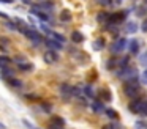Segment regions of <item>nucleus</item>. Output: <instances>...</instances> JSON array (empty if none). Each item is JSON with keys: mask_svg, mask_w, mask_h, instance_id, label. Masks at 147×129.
<instances>
[{"mask_svg": "<svg viewBox=\"0 0 147 129\" xmlns=\"http://www.w3.org/2000/svg\"><path fill=\"white\" fill-rule=\"evenodd\" d=\"M139 93H141V85L139 82L136 80H125L123 84V94L128 96L130 99H134V98H139Z\"/></svg>", "mask_w": 147, "mask_h": 129, "instance_id": "1", "label": "nucleus"}, {"mask_svg": "<svg viewBox=\"0 0 147 129\" xmlns=\"http://www.w3.org/2000/svg\"><path fill=\"white\" fill-rule=\"evenodd\" d=\"M115 76H117L119 79H122V80H136V79L139 77L138 69L133 68V66H127V68H123V69H117V71H115Z\"/></svg>", "mask_w": 147, "mask_h": 129, "instance_id": "2", "label": "nucleus"}, {"mask_svg": "<svg viewBox=\"0 0 147 129\" xmlns=\"http://www.w3.org/2000/svg\"><path fill=\"white\" fill-rule=\"evenodd\" d=\"M19 31L27 38V39L33 41V43H43V39H45V36H43L41 33H38L33 27H22Z\"/></svg>", "mask_w": 147, "mask_h": 129, "instance_id": "3", "label": "nucleus"}, {"mask_svg": "<svg viewBox=\"0 0 147 129\" xmlns=\"http://www.w3.org/2000/svg\"><path fill=\"white\" fill-rule=\"evenodd\" d=\"M125 47H127V39H125V38H117V39L109 46V52H111L112 55H119L120 52L125 50Z\"/></svg>", "mask_w": 147, "mask_h": 129, "instance_id": "4", "label": "nucleus"}, {"mask_svg": "<svg viewBox=\"0 0 147 129\" xmlns=\"http://www.w3.org/2000/svg\"><path fill=\"white\" fill-rule=\"evenodd\" d=\"M128 16V11H119V13H111L109 16V21L108 24L109 25H119L120 22H123Z\"/></svg>", "mask_w": 147, "mask_h": 129, "instance_id": "5", "label": "nucleus"}, {"mask_svg": "<svg viewBox=\"0 0 147 129\" xmlns=\"http://www.w3.org/2000/svg\"><path fill=\"white\" fill-rule=\"evenodd\" d=\"M65 126H67V123H65V120L62 118V116H51L49 118V123H48V129H65Z\"/></svg>", "mask_w": 147, "mask_h": 129, "instance_id": "6", "label": "nucleus"}, {"mask_svg": "<svg viewBox=\"0 0 147 129\" xmlns=\"http://www.w3.org/2000/svg\"><path fill=\"white\" fill-rule=\"evenodd\" d=\"M60 96L63 101H70L71 98H73V87H71L70 84H60Z\"/></svg>", "mask_w": 147, "mask_h": 129, "instance_id": "7", "label": "nucleus"}, {"mask_svg": "<svg viewBox=\"0 0 147 129\" xmlns=\"http://www.w3.org/2000/svg\"><path fill=\"white\" fill-rule=\"evenodd\" d=\"M30 14H33L36 19H40L41 22H49L51 21V17H49V14L46 11H43V9L36 8L35 5H32V9H30Z\"/></svg>", "mask_w": 147, "mask_h": 129, "instance_id": "8", "label": "nucleus"}, {"mask_svg": "<svg viewBox=\"0 0 147 129\" xmlns=\"http://www.w3.org/2000/svg\"><path fill=\"white\" fill-rule=\"evenodd\" d=\"M43 60H45L46 65H54V63L59 60V53L55 52V50L48 49L45 53H43Z\"/></svg>", "mask_w": 147, "mask_h": 129, "instance_id": "9", "label": "nucleus"}, {"mask_svg": "<svg viewBox=\"0 0 147 129\" xmlns=\"http://www.w3.org/2000/svg\"><path fill=\"white\" fill-rule=\"evenodd\" d=\"M43 44H45L48 49H51V50H55V52H59V50H62L63 49V44H60V43H57L55 39H52V38H46L45 36V39H43Z\"/></svg>", "mask_w": 147, "mask_h": 129, "instance_id": "10", "label": "nucleus"}, {"mask_svg": "<svg viewBox=\"0 0 147 129\" xmlns=\"http://www.w3.org/2000/svg\"><path fill=\"white\" fill-rule=\"evenodd\" d=\"M142 102H144L142 98H134V99H131V102L128 104V110H130L131 113H134V115H138V112H139Z\"/></svg>", "mask_w": 147, "mask_h": 129, "instance_id": "11", "label": "nucleus"}, {"mask_svg": "<svg viewBox=\"0 0 147 129\" xmlns=\"http://www.w3.org/2000/svg\"><path fill=\"white\" fill-rule=\"evenodd\" d=\"M127 47H128V50H130V53L131 55H138L139 53V49H141V46H139V41L138 39H130V43H127Z\"/></svg>", "mask_w": 147, "mask_h": 129, "instance_id": "12", "label": "nucleus"}, {"mask_svg": "<svg viewBox=\"0 0 147 129\" xmlns=\"http://www.w3.org/2000/svg\"><path fill=\"white\" fill-rule=\"evenodd\" d=\"M100 101H101V102H111L112 101V94L108 88H103V90L100 91Z\"/></svg>", "mask_w": 147, "mask_h": 129, "instance_id": "13", "label": "nucleus"}, {"mask_svg": "<svg viewBox=\"0 0 147 129\" xmlns=\"http://www.w3.org/2000/svg\"><path fill=\"white\" fill-rule=\"evenodd\" d=\"M109 16H111V13H108V11H100L98 14H96V22H100V24H108V21H109Z\"/></svg>", "mask_w": 147, "mask_h": 129, "instance_id": "14", "label": "nucleus"}, {"mask_svg": "<svg viewBox=\"0 0 147 129\" xmlns=\"http://www.w3.org/2000/svg\"><path fill=\"white\" fill-rule=\"evenodd\" d=\"M70 39L73 41V43H76V44H79V43H82L84 41V35L81 33L79 30H74L73 33L70 35Z\"/></svg>", "mask_w": 147, "mask_h": 129, "instance_id": "15", "label": "nucleus"}, {"mask_svg": "<svg viewBox=\"0 0 147 129\" xmlns=\"http://www.w3.org/2000/svg\"><path fill=\"white\" fill-rule=\"evenodd\" d=\"M90 107L93 109V112H96V113H101V112H105V107H103V102L100 99H95L92 104H90Z\"/></svg>", "mask_w": 147, "mask_h": 129, "instance_id": "16", "label": "nucleus"}, {"mask_svg": "<svg viewBox=\"0 0 147 129\" xmlns=\"http://www.w3.org/2000/svg\"><path fill=\"white\" fill-rule=\"evenodd\" d=\"M16 65H18V69H21V71H32V69H33V65H32V63H30V61H18L16 63Z\"/></svg>", "mask_w": 147, "mask_h": 129, "instance_id": "17", "label": "nucleus"}, {"mask_svg": "<svg viewBox=\"0 0 147 129\" xmlns=\"http://www.w3.org/2000/svg\"><path fill=\"white\" fill-rule=\"evenodd\" d=\"M82 94H86L87 98H95V90H93V87L90 84H86L82 88Z\"/></svg>", "mask_w": 147, "mask_h": 129, "instance_id": "18", "label": "nucleus"}, {"mask_svg": "<svg viewBox=\"0 0 147 129\" xmlns=\"http://www.w3.org/2000/svg\"><path fill=\"white\" fill-rule=\"evenodd\" d=\"M5 82H7L10 87H13V88H21L22 87V82H21L18 77H10V79H7Z\"/></svg>", "mask_w": 147, "mask_h": 129, "instance_id": "19", "label": "nucleus"}, {"mask_svg": "<svg viewBox=\"0 0 147 129\" xmlns=\"http://www.w3.org/2000/svg\"><path fill=\"white\" fill-rule=\"evenodd\" d=\"M49 38H52V39H55L57 43H60V44H63L65 41V36L63 35H60V33H57V31H54V30H51V33H49Z\"/></svg>", "mask_w": 147, "mask_h": 129, "instance_id": "20", "label": "nucleus"}, {"mask_svg": "<svg viewBox=\"0 0 147 129\" xmlns=\"http://www.w3.org/2000/svg\"><path fill=\"white\" fill-rule=\"evenodd\" d=\"M10 77H14V71H13V69H10L8 66L2 68V79L7 80V79H10Z\"/></svg>", "mask_w": 147, "mask_h": 129, "instance_id": "21", "label": "nucleus"}, {"mask_svg": "<svg viewBox=\"0 0 147 129\" xmlns=\"http://www.w3.org/2000/svg\"><path fill=\"white\" fill-rule=\"evenodd\" d=\"M130 66V57H123V58L117 60V69H123Z\"/></svg>", "mask_w": 147, "mask_h": 129, "instance_id": "22", "label": "nucleus"}, {"mask_svg": "<svg viewBox=\"0 0 147 129\" xmlns=\"http://www.w3.org/2000/svg\"><path fill=\"white\" fill-rule=\"evenodd\" d=\"M71 19H73V16H71V13L68 11V9H63V11L60 13V21L62 22H70Z\"/></svg>", "mask_w": 147, "mask_h": 129, "instance_id": "23", "label": "nucleus"}, {"mask_svg": "<svg viewBox=\"0 0 147 129\" xmlns=\"http://www.w3.org/2000/svg\"><path fill=\"white\" fill-rule=\"evenodd\" d=\"M13 60L7 55H0V68H5V66H10Z\"/></svg>", "mask_w": 147, "mask_h": 129, "instance_id": "24", "label": "nucleus"}, {"mask_svg": "<svg viewBox=\"0 0 147 129\" xmlns=\"http://www.w3.org/2000/svg\"><path fill=\"white\" fill-rule=\"evenodd\" d=\"M125 30H127L128 33H136V31H138V24H136V22H133V21H130L127 24V28H125Z\"/></svg>", "mask_w": 147, "mask_h": 129, "instance_id": "25", "label": "nucleus"}, {"mask_svg": "<svg viewBox=\"0 0 147 129\" xmlns=\"http://www.w3.org/2000/svg\"><path fill=\"white\" fill-rule=\"evenodd\" d=\"M105 113H106V116H109L111 120H119V113L115 112L114 109H105Z\"/></svg>", "mask_w": 147, "mask_h": 129, "instance_id": "26", "label": "nucleus"}, {"mask_svg": "<svg viewBox=\"0 0 147 129\" xmlns=\"http://www.w3.org/2000/svg\"><path fill=\"white\" fill-rule=\"evenodd\" d=\"M106 68H108V69L117 68V58H115V57H111V58H108V61H106Z\"/></svg>", "mask_w": 147, "mask_h": 129, "instance_id": "27", "label": "nucleus"}, {"mask_svg": "<svg viewBox=\"0 0 147 129\" xmlns=\"http://www.w3.org/2000/svg\"><path fill=\"white\" fill-rule=\"evenodd\" d=\"M93 49H96V50H101V49H105V39H101V38H98V39L93 43Z\"/></svg>", "mask_w": 147, "mask_h": 129, "instance_id": "28", "label": "nucleus"}, {"mask_svg": "<svg viewBox=\"0 0 147 129\" xmlns=\"http://www.w3.org/2000/svg\"><path fill=\"white\" fill-rule=\"evenodd\" d=\"M138 115L141 116V118H144V116H147V101H144L142 106H141L139 112H138Z\"/></svg>", "mask_w": 147, "mask_h": 129, "instance_id": "29", "label": "nucleus"}, {"mask_svg": "<svg viewBox=\"0 0 147 129\" xmlns=\"http://www.w3.org/2000/svg\"><path fill=\"white\" fill-rule=\"evenodd\" d=\"M103 129H120V124H117V123H108V124L103 126Z\"/></svg>", "mask_w": 147, "mask_h": 129, "instance_id": "30", "label": "nucleus"}, {"mask_svg": "<svg viewBox=\"0 0 147 129\" xmlns=\"http://www.w3.org/2000/svg\"><path fill=\"white\" fill-rule=\"evenodd\" d=\"M141 65H144V66H147V50L141 55Z\"/></svg>", "mask_w": 147, "mask_h": 129, "instance_id": "31", "label": "nucleus"}, {"mask_svg": "<svg viewBox=\"0 0 147 129\" xmlns=\"http://www.w3.org/2000/svg\"><path fill=\"white\" fill-rule=\"evenodd\" d=\"M134 128H136V129H146V123L136 121V123H134Z\"/></svg>", "mask_w": 147, "mask_h": 129, "instance_id": "32", "label": "nucleus"}, {"mask_svg": "<svg viewBox=\"0 0 147 129\" xmlns=\"http://www.w3.org/2000/svg\"><path fill=\"white\" fill-rule=\"evenodd\" d=\"M141 30L144 31V33H147V17L142 21V24H141Z\"/></svg>", "mask_w": 147, "mask_h": 129, "instance_id": "33", "label": "nucleus"}, {"mask_svg": "<svg viewBox=\"0 0 147 129\" xmlns=\"http://www.w3.org/2000/svg\"><path fill=\"white\" fill-rule=\"evenodd\" d=\"M41 107H43V110H45V112H51V106H49V104L41 102Z\"/></svg>", "mask_w": 147, "mask_h": 129, "instance_id": "34", "label": "nucleus"}, {"mask_svg": "<svg viewBox=\"0 0 147 129\" xmlns=\"http://www.w3.org/2000/svg\"><path fill=\"white\" fill-rule=\"evenodd\" d=\"M96 2H98L100 5L106 6V5H109V3H112V0H96Z\"/></svg>", "mask_w": 147, "mask_h": 129, "instance_id": "35", "label": "nucleus"}, {"mask_svg": "<svg viewBox=\"0 0 147 129\" xmlns=\"http://www.w3.org/2000/svg\"><path fill=\"white\" fill-rule=\"evenodd\" d=\"M26 98H27V99H40L36 94H26Z\"/></svg>", "mask_w": 147, "mask_h": 129, "instance_id": "36", "label": "nucleus"}, {"mask_svg": "<svg viewBox=\"0 0 147 129\" xmlns=\"http://www.w3.org/2000/svg\"><path fill=\"white\" fill-rule=\"evenodd\" d=\"M142 79H144V82L147 80V66H146V69H144V72H142Z\"/></svg>", "mask_w": 147, "mask_h": 129, "instance_id": "37", "label": "nucleus"}, {"mask_svg": "<svg viewBox=\"0 0 147 129\" xmlns=\"http://www.w3.org/2000/svg\"><path fill=\"white\" fill-rule=\"evenodd\" d=\"M0 17H3L5 21H8V14H7V13H2V11H0Z\"/></svg>", "mask_w": 147, "mask_h": 129, "instance_id": "38", "label": "nucleus"}, {"mask_svg": "<svg viewBox=\"0 0 147 129\" xmlns=\"http://www.w3.org/2000/svg\"><path fill=\"white\" fill-rule=\"evenodd\" d=\"M0 3H13V0H0Z\"/></svg>", "mask_w": 147, "mask_h": 129, "instance_id": "39", "label": "nucleus"}, {"mask_svg": "<svg viewBox=\"0 0 147 129\" xmlns=\"http://www.w3.org/2000/svg\"><path fill=\"white\" fill-rule=\"evenodd\" d=\"M0 129H7V126H5L3 123H0Z\"/></svg>", "mask_w": 147, "mask_h": 129, "instance_id": "40", "label": "nucleus"}, {"mask_svg": "<svg viewBox=\"0 0 147 129\" xmlns=\"http://www.w3.org/2000/svg\"><path fill=\"white\" fill-rule=\"evenodd\" d=\"M22 2H24V3H27V5H29V3H32L30 0H22Z\"/></svg>", "mask_w": 147, "mask_h": 129, "instance_id": "41", "label": "nucleus"}, {"mask_svg": "<svg viewBox=\"0 0 147 129\" xmlns=\"http://www.w3.org/2000/svg\"><path fill=\"white\" fill-rule=\"evenodd\" d=\"M142 2H144V5H147V0H142Z\"/></svg>", "mask_w": 147, "mask_h": 129, "instance_id": "42", "label": "nucleus"}, {"mask_svg": "<svg viewBox=\"0 0 147 129\" xmlns=\"http://www.w3.org/2000/svg\"><path fill=\"white\" fill-rule=\"evenodd\" d=\"M146 128H147V124H146Z\"/></svg>", "mask_w": 147, "mask_h": 129, "instance_id": "43", "label": "nucleus"}]
</instances>
